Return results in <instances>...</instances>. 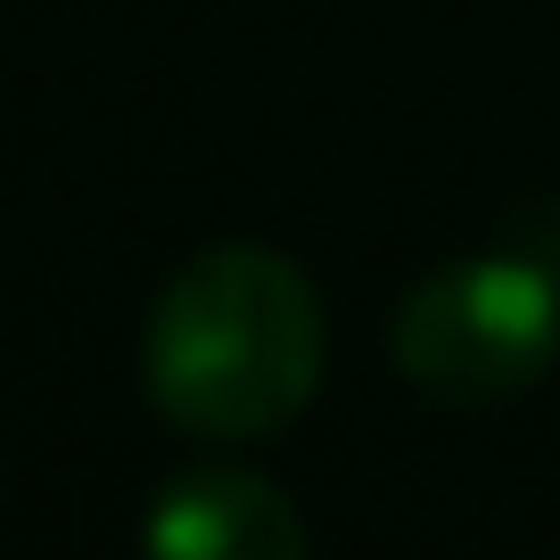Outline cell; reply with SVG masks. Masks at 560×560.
<instances>
[{
  "instance_id": "1",
  "label": "cell",
  "mask_w": 560,
  "mask_h": 560,
  "mask_svg": "<svg viewBox=\"0 0 560 560\" xmlns=\"http://www.w3.org/2000/svg\"><path fill=\"white\" fill-rule=\"evenodd\" d=\"M322 298L272 247H207L149 314V396L190 438H272L322 387Z\"/></svg>"
},
{
  "instance_id": "2",
  "label": "cell",
  "mask_w": 560,
  "mask_h": 560,
  "mask_svg": "<svg viewBox=\"0 0 560 560\" xmlns=\"http://www.w3.org/2000/svg\"><path fill=\"white\" fill-rule=\"evenodd\" d=\"M560 354V272L536 247H494L429 272L396 305V371L438 404L487 412L536 387Z\"/></svg>"
},
{
  "instance_id": "3",
  "label": "cell",
  "mask_w": 560,
  "mask_h": 560,
  "mask_svg": "<svg viewBox=\"0 0 560 560\" xmlns=\"http://www.w3.org/2000/svg\"><path fill=\"white\" fill-rule=\"evenodd\" d=\"M140 544L165 560H298L305 520L280 487L247 470H190L149 503Z\"/></svg>"
}]
</instances>
